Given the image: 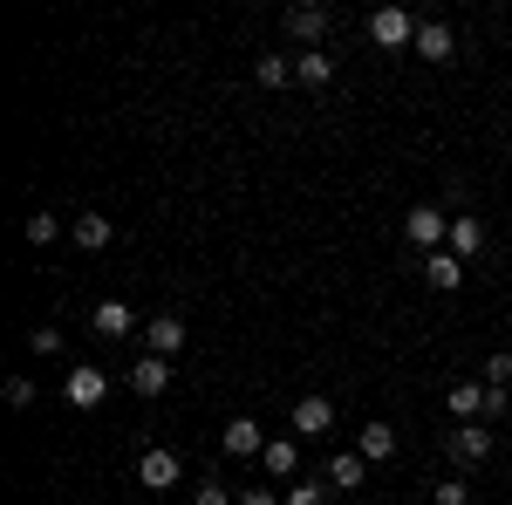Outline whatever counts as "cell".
Instances as JSON below:
<instances>
[{"instance_id": "obj_1", "label": "cell", "mask_w": 512, "mask_h": 505, "mask_svg": "<svg viewBox=\"0 0 512 505\" xmlns=\"http://www.w3.org/2000/svg\"><path fill=\"white\" fill-rule=\"evenodd\" d=\"M369 41H376V48L417 41V14H410V7H376V14H369Z\"/></svg>"}, {"instance_id": "obj_2", "label": "cell", "mask_w": 512, "mask_h": 505, "mask_svg": "<svg viewBox=\"0 0 512 505\" xmlns=\"http://www.w3.org/2000/svg\"><path fill=\"white\" fill-rule=\"evenodd\" d=\"M403 233H410V246H424V253H444V239H451V219H444L437 205H417V212L403 219Z\"/></svg>"}, {"instance_id": "obj_3", "label": "cell", "mask_w": 512, "mask_h": 505, "mask_svg": "<svg viewBox=\"0 0 512 505\" xmlns=\"http://www.w3.org/2000/svg\"><path fill=\"white\" fill-rule=\"evenodd\" d=\"M62 396H69L76 410H96V403L110 396V376H103L96 362H76V369H69V383H62Z\"/></svg>"}, {"instance_id": "obj_4", "label": "cell", "mask_w": 512, "mask_h": 505, "mask_svg": "<svg viewBox=\"0 0 512 505\" xmlns=\"http://www.w3.org/2000/svg\"><path fill=\"white\" fill-rule=\"evenodd\" d=\"M444 451H451V465H485V451H492V430H485V424H458Z\"/></svg>"}, {"instance_id": "obj_5", "label": "cell", "mask_w": 512, "mask_h": 505, "mask_svg": "<svg viewBox=\"0 0 512 505\" xmlns=\"http://www.w3.org/2000/svg\"><path fill=\"white\" fill-rule=\"evenodd\" d=\"M335 430V403L328 396H301L294 403V437H328Z\"/></svg>"}, {"instance_id": "obj_6", "label": "cell", "mask_w": 512, "mask_h": 505, "mask_svg": "<svg viewBox=\"0 0 512 505\" xmlns=\"http://www.w3.org/2000/svg\"><path fill=\"white\" fill-rule=\"evenodd\" d=\"M219 444H226V458H260V451H267V437H260L253 417H233V424L219 430Z\"/></svg>"}, {"instance_id": "obj_7", "label": "cell", "mask_w": 512, "mask_h": 505, "mask_svg": "<svg viewBox=\"0 0 512 505\" xmlns=\"http://www.w3.org/2000/svg\"><path fill=\"white\" fill-rule=\"evenodd\" d=\"M130 389H137L144 403H151V396H164V389H171V362H164V355H137V369H130Z\"/></svg>"}, {"instance_id": "obj_8", "label": "cell", "mask_w": 512, "mask_h": 505, "mask_svg": "<svg viewBox=\"0 0 512 505\" xmlns=\"http://www.w3.org/2000/svg\"><path fill=\"white\" fill-rule=\"evenodd\" d=\"M178 451H144V458H137V478H144V485H151V492H171V485H178Z\"/></svg>"}, {"instance_id": "obj_9", "label": "cell", "mask_w": 512, "mask_h": 505, "mask_svg": "<svg viewBox=\"0 0 512 505\" xmlns=\"http://www.w3.org/2000/svg\"><path fill=\"white\" fill-rule=\"evenodd\" d=\"M424 280H431L437 294H451V287H465V260L444 246V253H424Z\"/></svg>"}, {"instance_id": "obj_10", "label": "cell", "mask_w": 512, "mask_h": 505, "mask_svg": "<svg viewBox=\"0 0 512 505\" xmlns=\"http://www.w3.org/2000/svg\"><path fill=\"white\" fill-rule=\"evenodd\" d=\"M260 465H267V478H287V485H294V471H301V444H294V437H267Z\"/></svg>"}, {"instance_id": "obj_11", "label": "cell", "mask_w": 512, "mask_h": 505, "mask_svg": "<svg viewBox=\"0 0 512 505\" xmlns=\"http://www.w3.org/2000/svg\"><path fill=\"white\" fill-rule=\"evenodd\" d=\"M89 328L117 342V335H130V328H137V314H130V301H96V314H89Z\"/></svg>"}, {"instance_id": "obj_12", "label": "cell", "mask_w": 512, "mask_h": 505, "mask_svg": "<svg viewBox=\"0 0 512 505\" xmlns=\"http://www.w3.org/2000/svg\"><path fill=\"white\" fill-rule=\"evenodd\" d=\"M69 239H76L82 253H103V246H110V239H117V226H110V219H103V212H82L76 226H69Z\"/></svg>"}, {"instance_id": "obj_13", "label": "cell", "mask_w": 512, "mask_h": 505, "mask_svg": "<svg viewBox=\"0 0 512 505\" xmlns=\"http://www.w3.org/2000/svg\"><path fill=\"white\" fill-rule=\"evenodd\" d=\"M362 478H369V458H362V451L328 458V485H335V492H362Z\"/></svg>"}, {"instance_id": "obj_14", "label": "cell", "mask_w": 512, "mask_h": 505, "mask_svg": "<svg viewBox=\"0 0 512 505\" xmlns=\"http://www.w3.org/2000/svg\"><path fill=\"white\" fill-rule=\"evenodd\" d=\"M144 335H151V355H164V362L185 349V321H178V314H158V321H151Z\"/></svg>"}, {"instance_id": "obj_15", "label": "cell", "mask_w": 512, "mask_h": 505, "mask_svg": "<svg viewBox=\"0 0 512 505\" xmlns=\"http://www.w3.org/2000/svg\"><path fill=\"white\" fill-rule=\"evenodd\" d=\"M424 62H451V28L444 21H417V41H410Z\"/></svg>"}, {"instance_id": "obj_16", "label": "cell", "mask_w": 512, "mask_h": 505, "mask_svg": "<svg viewBox=\"0 0 512 505\" xmlns=\"http://www.w3.org/2000/svg\"><path fill=\"white\" fill-rule=\"evenodd\" d=\"M451 417L458 424H485V383H451Z\"/></svg>"}, {"instance_id": "obj_17", "label": "cell", "mask_w": 512, "mask_h": 505, "mask_svg": "<svg viewBox=\"0 0 512 505\" xmlns=\"http://www.w3.org/2000/svg\"><path fill=\"white\" fill-rule=\"evenodd\" d=\"M355 451H362L369 465H383V458H396V430H390V424H362V437H355Z\"/></svg>"}, {"instance_id": "obj_18", "label": "cell", "mask_w": 512, "mask_h": 505, "mask_svg": "<svg viewBox=\"0 0 512 505\" xmlns=\"http://www.w3.org/2000/svg\"><path fill=\"white\" fill-rule=\"evenodd\" d=\"M287 35L294 41H321L328 35V7H287Z\"/></svg>"}, {"instance_id": "obj_19", "label": "cell", "mask_w": 512, "mask_h": 505, "mask_svg": "<svg viewBox=\"0 0 512 505\" xmlns=\"http://www.w3.org/2000/svg\"><path fill=\"white\" fill-rule=\"evenodd\" d=\"M444 246H451L458 260H478V253H485V226H478V219H451V239H444Z\"/></svg>"}, {"instance_id": "obj_20", "label": "cell", "mask_w": 512, "mask_h": 505, "mask_svg": "<svg viewBox=\"0 0 512 505\" xmlns=\"http://www.w3.org/2000/svg\"><path fill=\"white\" fill-rule=\"evenodd\" d=\"M294 82H308V89H328V82H335V62H328L321 48H308V55H294Z\"/></svg>"}, {"instance_id": "obj_21", "label": "cell", "mask_w": 512, "mask_h": 505, "mask_svg": "<svg viewBox=\"0 0 512 505\" xmlns=\"http://www.w3.org/2000/svg\"><path fill=\"white\" fill-rule=\"evenodd\" d=\"M253 76H260V89H280V82H294V62H287V55H260Z\"/></svg>"}, {"instance_id": "obj_22", "label": "cell", "mask_w": 512, "mask_h": 505, "mask_svg": "<svg viewBox=\"0 0 512 505\" xmlns=\"http://www.w3.org/2000/svg\"><path fill=\"white\" fill-rule=\"evenodd\" d=\"M21 233H28V246H48V239L62 233V219H55V212H35V219H28Z\"/></svg>"}, {"instance_id": "obj_23", "label": "cell", "mask_w": 512, "mask_h": 505, "mask_svg": "<svg viewBox=\"0 0 512 505\" xmlns=\"http://www.w3.org/2000/svg\"><path fill=\"white\" fill-rule=\"evenodd\" d=\"M280 499H287V505H321L328 492H321V478H294V485H287Z\"/></svg>"}, {"instance_id": "obj_24", "label": "cell", "mask_w": 512, "mask_h": 505, "mask_svg": "<svg viewBox=\"0 0 512 505\" xmlns=\"http://www.w3.org/2000/svg\"><path fill=\"white\" fill-rule=\"evenodd\" d=\"M431 499L437 505H472V485L465 478H444V485H431Z\"/></svg>"}, {"instance_id": "obj_25", "label": "cell", "mask_w": 512, "mask_h": 505, "mask_svg": "<svg viewBox=\"0 0 512 505\" xmlns=\"http://www.w3.org/2000/svg\"><path fill=\"white\" fill-rule=\"evenodd\" d=\"M506 383H512V355L499 349L492 362H485V389H506Z\"/></svg>"}, {"instance_id": "obj_26", "label": "cell", "mask_w": 512, "mask_h": 505, "mask_svg": "<svg viewBox=\"0 0 512 505\" xmlns=\"http://www.w3.org/2000/svg\"><path fill=\"white\" fill-rule=\"evenodd\" d=\"M28 349H35V355H55V349H62V328H28Z\"/></svg>"}, {"instance_id": "obj_27", "label": "cell", "mask_w": 512, "mask_h": 505, "mask_svg": "<svg viewBox=\"0 0 512 505\" xmlns=\"http://www.w3.org/2000/svg\"><path fill=\"white\" fill-rule=\"evenodd\" d=\"M7 403L28 410V403H35V383H28V376H7Z\"/></svg>"}, {"instance_id": "obj_28", "label": "cell", "mask_w": 512, "mask_h": 505, "mask_svg": "<svg viewBox=\"0 0 512 505\" xmlns=\"http://www.w3.org/2000/svg\"><path fill=\"white\" fill-rule=\"evenodd\" d=\"M192 505H239V492H226V485H205Z\"/></svg>"}, {"instance_id": "obj_29", "label": "cell", "mask_w": 512, "mask_h": 505, "mask_svg": "<svg viewBox=\"0 0 512 505\" xmlns=\"http://www.w3.org/2000/svg\"><path fill=\"white\" fill-rule=\"evenodd\" d=\"M239 505H287L280 492H239Z\"/></svg>"}]
</instances>
